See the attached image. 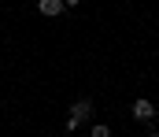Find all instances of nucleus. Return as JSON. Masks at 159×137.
I'll return each mask as SVG.
<instances>
[{
	"instance_id": "nucleus-2",
	"label": "nucleus",
	"mask_w": 159,
	"mask_h": 137,
	"mask_svg": "<svg viewBox=\"0 0 159 137\" xmlns=\"http://www.w3.org/2000/svg\"><path fill=\"white\" fill-rule=\"evenodd\" d=\"M133 119H137V122H152V119H156V107H152L148 100H137V104H133Z\"/></svg>"
},
{
	"instance_id": "nucleus-6",
	"label": "nucleus",
	"mask_w": 159,
	"mask_h": 137,
	"mask_svg": "<svg viewBox=\"0 0 159 137\" xmlns=\"http://www.w3.org/2000/svg\"><path fill=\"white\" fill-rule=\"evenodd\" d=\"M148 137H159V134H148Z\"/></svg>"
},
{
	"instance_id": "nucleus-4",
	"label": "nucleus",
	"mask_w": 159,
	"mask_h": 137,
	"mask_svg": "<svg viewBox=\"0 0 159 137\" xmlns=\"http://www.w3.org/2000/svg\"><path fill=\"white\" fill-rule=\"evenodd\" d=\"M93 137H111V130H107L104 122H96V126H93Z\"/></svg>"
},
{
	"instance_id": "nucleus-5",
	"label": "nucleus",
	"mask_w": 159,
	"mask_h": 137,
	"mask_svg": "<svg viewBox=\"0 0 159 137\" xmlns=\"http://www.w3.org/2000/svg\"><path fill=\"white\" fill-rule=\"evenodd\" d=\"M63 4H67V7H78V4H81V0H63Z\"/></svg>"
},
{
	"instance_id": "nucleus-1",
	"label": "nucleus",
	"mask_w": 159,
	"mask_h": 137,
	"mask_svg": "<svg viewBox=\"0 0 159 137\" xmlns=\"http://www.w3.org/2000/svg\"><path fill=\"white\" fill-rule=\"evenodd\" d=\"M85 119H93V100H89V96L74 100V107H70V119H67V130H78Z\"/></svg>"
},
{
	"instance_id": "nucleus-3",
	"label": "nucleus",
	"mask_w": 159,
	"mask_h": 137,
	"mask_svg": "<svg viewBox=\"0 0 159 137\" xmlns=\"http://www.w3.org/2000/svg\"><path fill=\"white\" fill-rule=\"evenodd\" d=\"M37 7H41V15H59L67 4L63 0H37Z\"/></svg>"
}]
</instances>
